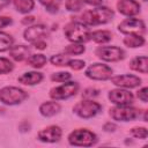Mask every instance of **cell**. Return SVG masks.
<instances>
[{
  "mask_svg": "<svg viewBox=\"0 0 148 148\" xmlns=\"http://www.w3.org/2000/svg\"><path fill=\"white\" fill-rule=\"evenodd\" d=\"M32 44H34V46H35L36 49H38V50H44V49L46 47V43H45L43 39L36 40V42H34Z\"/></svg>",
  "mask_w": 148,
  "mask_h": 148,
  "instance_id": "d590c367",
  "label": "cell"
},
{
  "mask_svg": "<svg viewBox=\"0 0 148 148\" xmlns=\"http://www.w3.org/2000/svg\"><path fill=\"white\" fill-rule=\"evenodd\" d=\"M43 80V74L39 72H28L18 77V82L25 86H34Z\"/></svg>",
  "mask_w": 148,
  "mask_h": 148,
  "instance_id": "2e32d148",
  "label": "cell"
},
{
  "mask_svg": "<svg viewBox=\"0 0 148 148\" xmlns=\"http://www.w3.org/2000/svg\"><path fill=\"white\" fill-rule=\"evenodd\" d=\"M71 79V74L68 72H59L51 75V80L56 82H65Z\"/></svg>",
  "mask_w": 148,
  "mask_h": 148,
  "instance_id": "f546056e",
  "label": "cell"
},
{
  "mask_svg": "<svg viewBox=\"0 0 148 148\" xmlns=\"http://www.w3.org/2000/svg\"><path fill=\"white\" fill-rule=\"evenodd\" d=\"M46 61H47V59L44 54H34V56L28 57V59H27L28 65H30L34 68H42L46 64Z\"/></svg>",
  "mask_w": 148,
  "mask_h": 148,
  "instance_id": "603a6c76",
  "label": "cell"
},
{
  "mask_svg": "<svg viewBox=\"0 0 148 148\" xmlns=\"http://www.w3.org/2000/svg\"><path fill=\"white\" fill-rule=\"evenodd\" d=\"M110 116L117 121H130L134 120L140 116V111L128 105H117L110 109Z\"/></svg>",
  "mask_w": 148,
  "mask_h": 148,
  "instance_id": "8992f818",
  "label": "cell"
},
{
  "mask_svg": "<svg viewBox=\"0 0 148 148\" xmlns=\"http://www.w3.org/2000/svg\"><path fill=\"white\" fill-rule=\"evenodd\" d=\"M39 2L46 8L49 13H57L59 10L61 0H39Z\"/></svg>",
  "mask_w": 148,
  "mask_h": 148,
  "instance_id": "d4e9b609",
  "label": "cell"
},
{
  "mask_svg": "<svg viewBox=\"0 0 148 148\" xmlns=\"http://www.w3.org/2000/svg\"><path fill=\"white\" fill-rule=\"evenodd\" d=\"M10 1H12V0H0V10H1L2 8H5L6 6H8V5L10 3Z\"/></svg>",
  "mask_w": 148,
  "mask_h": 148,
  "instance_id": "ab89813d",
  "label": "cell"
},
{
  "mask_svg": "<svg viewBox=\"0 0 148 148\" xmlns=\"http://www.w3.org/2000/svg\"><path fill=\"white\" fill-rule=\"evenodd\" d=\"M145 1H146V0H145Z\"/></svg>",
  "mask_w": 148,
  "mask_h": 148,
  "instance_id": "60d3db41",
  "label": "cell"
},
{
  "mask_svg": "<svg viewBox=\"0 0 148 148\" xmlns=\"http://www.w3.org/2000/svg\"><path fill=\"white\" fill-rule=\"evenodd\" d=\"M117 9L123 15L133 16L140 12V5L135 0H119L117 2Z\"/></svg>",
  "mask_w": 148,
  "mask_h": 148,
  "instance_id": "9a60e30c",
  "label": "cell"
},
{
  "mask_svg": "<svg viewBox=\"0 0 148 148\" xmlns=\"http://www.w3.org/2000/svg\"><path fill=\"white\" fill-rule=\"evenodd\" d=\"M83 0H66V9L68 12H79L82 8Z\"/></svg>",
  "mask_w": 148,
  "mask_h": 148,
  "instance_id": "83f0119b",
  "label": "cell"
},
{
  "mask_svg": "<svg viewBox=\"0 0 148 148\" xmlns=\"http://www.w3.org/2000/svg\"><path fill=\"white\" fill-rule=\"evenodd\" d=\"M13 43H14V38L10 35L0 31V52L9 50L13 46Z\"/></svg>",
  "mask_w": 148,
  "mask_h": 148,
  "instance_id": "cb8c5ba5",
  "label": "cell"
},
{
  "mask_svg": "<svg viewBox=\"0 0 148 148\" xmlns=\"http://www.w3.org/2000/svg\"><path fill=\"white\" fill-rule=\"evenodd\" d=\"M124 44L128 47H140L145 44V38L138 34H128L124 38Z\"/></svg>",
  "mask_w": 148,
  "mask_h": 148,
  "instance_id": "44dd1931",
  "label": "cell"
},
{
  "mask_svg": "<svg viewBox=\"0 0 148 148\" xmlns=\"http://www.w3.org/2000/svg\"><path fill=\"white\" fill-rule=\"evenodd\" d=\"M60 111V105L57 102H45L39 106V112L44 117H52Z\"/></svg>",
  "mask_w": 148,
  "mask_h": 148,
  "instance_id": "ac0fdd59",
  "label": "cell"
},
{
  "mask_svg": "<svg viewBox=\"0 0 148 148\" xmlns=\"http://www.w3.org/2000/svg\"><path fill=\"white\" fill-rule=\"evenodd\" d=\"M113 17V10L106 7H99L96 9L87 10L81 15V22L86 25L104 24L111 21Z\"/></svg>",
  "mask_w": 148,
  "mask_h": 148,
  "instance_id": "7a4b0ae2",
  "label": "cell"
},
{
  "mask_svg": "<svg viewBox=\"0 0 148 148\" xmlns=\"http://www.w3.org/2000/svg\"><path fill=\"white\" fill-rule=\"evenodd\" d=\"M130 68L135 71V72H140L142 74H147V57L146 56L135 57L134 59L131 60Z\"/></svg>",
  "mask_w": 148,
  "mask_h": 148,
  "instance_id": "d6986e66",
  "label": "cell"
},
{
  "mask_svg": "<svg viewBox=\"0 0 148 148\" xmlns=\"http://www.w3.org/2000/svg\"><path fill=\"white\" fill-rule=\"evenodd\" d=\"M109 99L117 105H130L134 97L133 94L124 89H114L109 92Z\"/></svg>",
  "mask_w": 148,
  "mask_h": 148,
  "instance_id": "7c38bea8",
  "label": "cell"
},
{
  "mask_svg": "<svg viewBox=\"0 0 148 148\" xmlns=\"http://www.w3.org/2000/svg\"><path fill=\"white\" fill-rule=\"evenodd\" d=\"M64 34L66 38L73 43L81 44V43H86L90 40V30L82 22L72 21L67 23L64 28Z\"/></svg>",
  "mask_w": 148,
  "mask_h": 148,
  "instance_id": "6da1fadb",
  "label": "cell"
},
{
  "mask_svg": "<svg viewBox=\"0 0 148 148\" xmlns=\"http://www.w3.org/2000/svg\"><path fill=\"white\" fill-rule=\"evenodd\" d=\"M110 79L114 86H118L120 88H135V87L140 86V83H141L140 77H138L135 75H131V74L117 75V76H113Z\"/></svg>",
  "mask_w": 148,
  "mask_h": 148,
  "instance_id": "4fadbf2b",
  "label": "cell"
},
{
  "mask_svg": "<svg viewBox=\"0 0 148 148\" xmlns=\"http://www.w3.org/2000/svg\"><path fill=\"white\" fill-rule=\"evenodd\" d=\"M118 30L126 35H128V34L142 35L146 31V25L142 20L131 17V18H126V20L121 21L118 25Z\"/></svg>",
  "mask_w": 148,
  "mask_h": 148,
  "instance_id": "30bf717a",
  "label": "cell"
},
{
  "mask_svg": "<svg viewBox=\"0 0 148 148\" xmlns=\"http://www.w3.org/2000/svg\"><path fill=\"white\" fill-rule=\"evenodd\" d=\"M101 110H102V105L99 103L90 101V99L79 102L73 108L74 113L77 114L80 118H83V119H89V118L95 117Z\"/></svg>",
  "mask_w": 148,
  "mask_h": 148,
  "instance_id": "5b68a950",
  "label": "cell"
},
{
  "mask_svg": "<svg viewBox=\"0 0 148 148\" xmlns=\"http://www.w3.org/2000/svg\"><path fill=\"white\" fill-rule=\"evenodd\" d=\"M83 2H86V3H88V5H91V6H101L102 5V2H103V0H83Z\"/></svg>",
  "mask_w": 148,
  "mask_h": 148,
  "instance_id": "74e56055",
  "label": "cell"
},
{
  "mask_svg": "<svg viewBox=\"0 0 148 148\" xmlns=\"http://www.w3.org/2000/svg\"><path fill=\"white\" fill-rule=\"evenodd\" d=\"M13 68H14V65L12 64V61H9V59L0 58V74H7L12 72Z\"/></svg>",
  "mask_w": 148,
  "mask_h": 148,
  "instance_id": "f1b7e54d",
  "label": "cell"
},
{
  "mask_svg": "<svg viewBox=\"0 0 148 148\" xmlns=\"http://www.w3.org/2000/svg\"><path fill=\"white\" fill-rule=\"evenodd\" d=\"M136 96H138L139 99H141L143 103H146V102H147V88L143 87L142 89H140V90L138 91Z\"/></svg>",
  "mask_w": 148,
  "mask_h": 148,
  "instance_id": "836d02e7",
  "label": "cell"
},
{
  "mask_svg": "<svg viewBox=\"0 0 148 148\" xmlns=\"http://www.w3.org/2000/svg\"><path fill=\"white\" fill-rule=\"evenodd\" d=\"M95 54L104 61H119L125 57V52L117 46H99L96 49Z\"/></svg>",
  "mask_w": 148,
  "mask_h": 148,
  "instance_id": "9c48e42d",
  "label": "cell"
},
{
  "mask_svg": "<svg viewBox=\"0 0 148 148\" xmlns=\"http://www.w3.org/2000/svg\"><path fill=\"white\" fill-rule=\"evenodd\" d=\"M98 94H99V91L97 89H95V88H88L82 94V97H84V98H92V97L97 96Z\"/></svg>",
  "mask_w": 148,
  "mask_h": 148,
  "instance_id": "d6a6232c",
  "label": "cell"
},
{
  "mask_svg": "<svg viewBox=\"0 0 148 148\" xmlns=\"http://www.w3.org/2000/svg\"><path fill=\"white\" fill-rule=\"evenodd\" d=\"M14 6L20 13H29L34 9L35 2L34 0H14Z\"/></svg>",
  "mask_w": 148,
  "mask_h": 148,
  "instance_id": "7402d4cb",
  "label": "cell"
},
{
  "mask_svg": "<svg viewBox=\"0 0 148 148\" xmlns=\"http://www.w3.org/2000/svg\"><path fill=\"white\" fill-rule=\"evenodd\" d=\"M12 23V20L9 17H6V16H0V29L9 25Z\"/></svg>",
  "mask_w": 148,
  "mask_h": 148,
  "instance_id": "e575fe53",
  "label": "cell"
},
{
  "mask_svg": "<svg viewBox=\"0 0 148 148\" xmlns=\"http://www.w3.org/2000/svg\"><path fill=\"white\" fill-rule=\"evenodd\" d=\"M35 21V17L34 16H27V17H23V20H22V23L23 24H30V23H32Z\"/></svg>",
  "mask_w": 148,
  "mask_h": 148,
  "instance_id": "f35d334b",
  "label": "cell"
},
{
  "mask_svg": "<svg viewBox=\"0 0 148 148\" xmlns=\"http://www.w3.org/2000/svg\"><path fill=\"white\" fill-rule=\"evenodd\" d=\"M46 35H47V29L43 24H37V25L29 27L23 32L24 39L28 40V42H30V43H34L36 40H40Z\"/></svg>",
  "mask_w": 148,
  "mask_h": 148,
  "instance_id": "5bb4252c",
  "label": "cell"
},
{
  "mask_svg": "<svg viewBox=\"0 0 148 148\" xmlns=\"http://www.w3.org/2000/svg\"><path fill=\"white\" fill-rule=\"evenodd\" d=\"M28 98V92L17 87H3L0 89V102L6 105H15Z\"/></svg>",
  "mask_w": 148,
  "mask_h": 148,
  "instance_id": "277c9868",
  "label": "cell"
},
{
  "mask_svg": "<svg viewBox=\"0 0 148 148\" xmlns=\"http://www.w3.org/2000/svg\"><path fill=\"white\" fill-rule=\"evenodd\" d=\"M61 135H62V131L57 125L47 126L46 128L38 132V139L43 142H49V143L59 141Z\"/></svg>",
  "mask_w": 148,
  "mask_h": 148,
  "instance_id": "8fae6325",
  "label": "cell"
},
{
  "mask_svg": "<svg viewBox=\"0 0 148 148\" xmlns=\"http://www.w3.org/2000/svg\"><path fill=\"white\" fill-rule=\"evenodd\" d=\"M64 52L66 54H81L84 52V46L79 44V43H74L72 45H68L64 49Z\"/></svg>",
  "mask_w": 148,
  "mask_h": 148,
  "instance_id": "484cf974",
  "label": "cell"
},
{
  "mask_svg": "<svg viewBox=\"0 0 148 148\" xmlns=\"http://www.w3.org/2000/svg\"><path fill=\"white\" fill-rule=\"evenodd\" d=\"M84 65H86V62L83 61V60H77V59H75V60H71L69 59V61H68V64H67V66H69L72 69H74V71H80V69H82L83 67H84Z\"/></svg>",
  "mask_w": 148,
  "mask_h": 148,
  "instance_id": "1f68e13d",
  "label": "cell"
},
{
  "mask_svg": "<svg viewBox=\"0 0 148 148\" xmlns=\"http://www.w3.org/2000/svg\"><path fill=\"white\" fill-rule=\"evenodd\" d=\"M103 128H104V131H106V132H113V131L116 130V125H114L113 123H111V121H109V123H106V124H104V126H103Z\"/></svg>",
  "mask_w": 148,
  "mask_h": 148,
  "instance_id": "8d00e7d4",
  "label": "cell"
},
{
  "mask_svg": "<svg viewBox=\"0 0 148 148\" xmlns=\"http://www.w3.org/2000/svg\"><path fill=\"white\" fill-rule=\"evenodd\" d=\"M97 141V135L86 128L75 130L68 135V142L76 147H90L94 146Z\"/></svg>",
  "mask_w": 148,
  "mask_h": 148,
  "instance_id": "3957f363",
  "label": "cell"
},
{
  "mask_svg": "<svg viewBox=\"0 0 148 148\" xmlns=\"http://www.w3.org/2000/svg\"><path fill=\"white\" fill-rule=\"evenodd\" d=\"M30 53V49L25 45H16L12 46L9 49V56L15 60V61H22L25 58H28Z\"/></svg>",
  "mask_w": 148,
  "mask_h": 148,
  "instance_id": "e0dca14e",
  "label": "cell"
},
{
  "mask_svg": "<svg viewBox=\"0 0 148 148\" xmlns=\"http://www.w3.org/2000/svg\"><path fill=\"white\" fill-rule=\"evenodd\" d=\"M79 90V84L76 82H67L61 86L54 87L50 90V97L53 99H67L74 96Z\"/></svg>",
  "mask_w": 148,
  "mask_h": 148,
  "instance_id": "52a82bcc",
  "label": "cell"
},
{
  "mask_svg": "<svg viewBox=\"0 0 148 148\" xmlns=\"http://www.w3.org/2000/svg\"><path fill=\"white\" fill-rule=\"evenodd\" d=\"M50 61L54 66H67L69 58H68V56H65V54H56V56L51 57Z\"/></svg>",
  "mask_w": 148,
  "mask_h": 148,
  "instance_id": "4316f807",
  "label": "cell"
},
{
  "mask_svg": "<svg viewBox=\"0 0 148 148\" xmlns=\"http://www.w3.org/2000/svg\"><path fill=\"white\" fill-rule=\"evenodd\" d=\"M90 39H92L95 43H98V44L108 43L112 39V34L108 30H97V31L90 32Z\"/></svg>",
  "mask_w": 148,
  "mask_h": 148,
  "instance_id": "ffe728a7",
  "label": "cell"
},
{
  "mask_svg": "<svg viewBox=\"0 0 148 148\" xmlns=\"http://www.w3.org/2000/svg\"><path fill=\"white\" fill-rule=\"evenodd\" d=\"M111 75H112L111 67L104 64H92L86 69V76L91 80H96V81L109 80Z\"/></svg>",
  "mask_w": 148,
  "mask_h": 148,
  "instance_id": "ba28073f",
  "label": "cell"
},
{
  "mask_svg": "<svg viewBox=\"0 0 148 148\" xmlns=\"http://www.w3.org/2000/svg\"><path fill=\"white\" fill-rule=\"evenodd\" d=\"M131 134L134 138H139V139H146L148 135V132L145 127H134L131 130Z\"/></svg>",
  "mask_w": 148,
  "mask_h": 148,
  "instance_id": "4dcf8cb0",
  "label": "cell"
}]
</instances>
